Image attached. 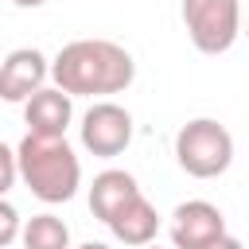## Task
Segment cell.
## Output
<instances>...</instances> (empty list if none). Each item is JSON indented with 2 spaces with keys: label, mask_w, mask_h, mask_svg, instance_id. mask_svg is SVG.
I'll return each instance as SVG.
<instances>
[{
  "label": "cell",
  "mask_w": 249,
  "mask_h": 249,
  "mask_svg": "<svg viewBox=\"0 0 249 249\" xmlns=\"http://www.w3.org/2000/svg\"><path fill=\"white\" fill-rule=\"evenodd\" d=\"M16 179H19V160H16V152L0 140V198L16 187Z\"/></svg>",
  "instance_id": "13"
},
{
  "label": "cell",
  "mask_w": 249,
  "mask_h": 249,
  "mask_svg": "<svg viewBox=\"0 0 249 249\" xmlns=\"http://www.w3.org/2000/svg\"><path fill=\"white\" fill-rule=\"evenodd\" d=\"M12 4H16V8H43L47 0H12Z\"/></svg>",
  "instance_id": "15"
},
{
  "label": "cell",
  "mask_w": 249,
  "mask_h": 249,
  "mask_svg": "<svg viewBox=\"0 0 249 249\" xmlns=\"http://www.w3.org/2000/svg\"><path fill=\"white\" fill-rule=\"evenodd\" d=\"M51 78L70 97H105L132 86L136 62L113 39H74L54 54Z\"/></svg>",
  "instance_id": "1"
},
{
  "label": "cell",
  "mask_w": 249,
  "mask_h": 249,
  "mask_svg": "<svg viewBox=\"0 0 249 249\" xmlns=\"http://www.w3.org/2000/svg\"><path fill=\"white\" fill-rule=\"evenodd\" d=\"M132 144V113L117 101H93L82 117V148L113 160Z\"/></svg>",
  "instance_id": "5"
},
{
  "label": "cell",
  "mask_w": 249,
  "mask_h": 249,
  "mask_svg": "<svg viewBox=\"0 0 249 249\" xmlns=\"http://www.w3.org/2000/svg\"><path fill=\"white\" fill-rule=\"evenodd\" d=\"M183 27L202 54H226L241 35L237 0H183Z\"/></svg>",
  "instance_id": "4"
},
{
  "label": "cell",
  "mask_w": 249,
  "mask_h": 249,
  "mask_svg": "<svg viewBox=\"0 0 249 249\" xmlns=\"http://www.w3.org/2000/svg\"><path fill=\"white\" fill-rule=\"evenodd\" d=\"M222 233H226V218L206 198L179 202L175 214H171V245L175 249H202V245H210Z\"/></svg>",
  "instance_id": "6"
},
{
  "label": "cell",
  "mask_w": 249,
  "mask_h": 249,
  "mask_svg": "<svg viewBox=\"0 0 249 249\" xmlns=\"http://www.w3.org/2000/svg\"><path fill=\"white\" fill-rule=\"evenodd\" d=\"M109 230H113V237H117L121 245L140 249V245H152V241H156V233H160V214H156V206H152L144 195H132V198L109 218Z\"/></svg>",
  "instance_id": "9"
},
{
  "label": "cell",
  "mask_w": 249,
  "mask_h": 249,
  "mask_svg": "<svg viewBox=\"0 0 249 249\" xmlns=\"http://www.w3.org/2000/svg\"><path fill=\"white\" fill-rule=\"evenodd\" d=\"M175 160L195 179H218L233 163V136L214 117H195L175 132Z\"/></svg>",
  "instance_id": "3"
},
{
  "label": "cell",
  "mask_w": 249,
  "mask_h": 249,
  "mask_svg": "<svg viewBox=\"0 0 249 249\" xmlns=\"http://www.w3.org/2000/svg\"><path fill=\"white\" fill-rule=\"evenodd\" d=\"M132 195H140L136 175H128V171H121V167H105V171L93 175V183H89V210H93V218H101V222L109 226V218H113Z\"/></svg>",
  "instance_id": "10"
},
{
  "label": "cell",
  "mask_w": 249,
  "mask_h": 249,
  "mask_svg": "<svg viewBox=\"0 0 249 249\" xmlns=\"http://www.w3.org/2000/svg\"><path fill=\"white\" fill-rule=\"evenodd\" d=\"M23 121H27V132H35V136H66V128L74 121V101L66 89L43 86L39 93H31L23 101Z\"/></svg>",
  "instance_id": "8"
},
{
  "label": "cell",
  "mask_w": 249,
  "mask_h": 249,
  "mask_svg": "<svg viewBox=\"0 0 249 249\" xmlns=\"http://www.w3.org/2000/svg\"><path fill=\"white\" fill-rule=\"evenodd\" d=\"M23 249H70V226L58 214H31L19 230Z\"/></svg>",
  "instance_id": "11"
},
{
  "label": "cell",
  "mask_w": 249,
  "mask_h": 249,
  "mask_svg": "<svg viewBox=\"0 0 249 249\" xmlns=\"http://www.w3.org/2000/svg\"><path fill=\"white\" fill-rule=\"evenodd\" d=\"M245 35H249V27H245Z\"/></svg>",
  "instance_id": "18"
},
{
  "label": "cell",
  "mask_w": 249,
  "mask_h": 249,
  "mask_svg": "<svg viewBox=\"0 0 249 249\" xmlns=\"http://www.w3.org/2000/svg\"><path fill=\"white\" fill-rule=\"evenodd\" d=\"M19 230H23L19 210H16L12 202H4V198H0V249H8V245L19 237Z\"/></svg>",
  "instance_id": "12"
},
{
  "label": "cell",
  "mask_w": 249,
  "mask_h": 249,
  "mask_svg": "<svg viewBox=\"0 0 249 249\" xmlns=\"http://www.w3.org/2000/svg\"><path fill=\"white\" fill-rule=\"evenodd\" d=\"M140 249H160V245H140Z\"/></svg>",
  "instance_id": "17"
},
{
  "label": "cell",
  "mask_w": 249,
  "mask_h": 249,
  "mask_svg": "<svg viewBox=\"0 0 249 249\" xmlns=\"http://www.w3.org/2000/svg\"><path fill=\"white\" fill-rule=\"evenodd\" d=\"M202 249H245L237 237H230V233H222V237H214L210 245H202Z\"/></svg>",
  "instance_id": "14"
},
{
  "label": "cell",
  "mask_w": 249,
  "mask_h": 249,
  "mask_svg": "<svg viewBox=\"0 0 249 249\" xmlns=\"http://www.w3.org/2000/svg\"><path fill=\"white\" fill-rule=\"evenodd\" d=\"M19 179L39 202H70L82 187V163L66 136H35L27 132L16 148Z\"/></svg>",
  "instance_id": "2"
},
{
  "label": "cell",
  "mask_w": 249,
  "mask_h": 249,
  "mask_svg": "<svg viewBox=\"0 0 249 249\" xmlns=\"http://www.w3.org/2000/svg\"><path fill=\"white\" fill-rule=\"evenodd\" d=\"M51 78V62L43 58V51L35 47H19L0 62V97L4 101H27L31 93H39Z\"/></svg>",
  "instance_id": "7"
},
{
  "label": "cell",
  "mask_w": 249,
  "mask_h": 249,
  "mask_svg": "<svg viewBox=\"0 0 249 249\" xmlns=\"http://www.w3.org/2000/svg\"><path fill=\"white\" fill-rule=\"evenodd\" d=\"M78 249H113V245H105V241H82Z\"/></svg>",
  "instance_id": "16"
}]
</instances>
